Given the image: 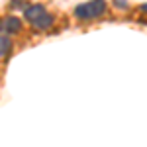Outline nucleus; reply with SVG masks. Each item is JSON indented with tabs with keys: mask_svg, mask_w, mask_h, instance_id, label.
<instances>
[{
	"mask_svg": "<svg viewBox=\"0 0 147 147\" xmlns=\"http://www.w3.org/2000/svg\"><path fill=\"white\" fill-rule=\"evenodd\" d=\"M34 26L37 28V30H47V28H51V26H53V16L45 12L39 20H35V22H34Z\"/></svg>",
	"mask_w": 147,
	"mask_h": 147,
	"instance_id": "20e7f679",
	"label": "nucleus"
},
{
	"mask_svg": "<svg viewBox=\"0 0 147 147\" xmlns=\"http://www.w3.org/2000/svg\"><path fill=\"white\" fill-rule=\"evenodd\" d=\"M104 12H106V0H90V2L79 4L75 8V16L80 20H92L102 16Z\"/></svg>",
	"mask_w": 147,
	"mask_h": 147,
	"instance_id": "f257e3e1",
	"label": "nucleus"
},
{
	"mask_svg": "<svg viewBox=\"0 0 147 147\" xmlns=\"http://www.w3.org/2000/svg\"><path fill=\"white\" fill-rule=\"evenodd\" d=\"M141 12H143V14H147V4H141Z\"/></svg>",
	"mask_w": 147,
	"mask_h": 147,
	"instance_id": "0eeeda50",
	"label": "nucleus"
},
{
	"mask_svg": "<svg viewBox=\"0 0 147 147\" xmlns=\"http://www.w3.org/2000/svg\"><path fill=\"white\" fill-rule=\"evenodd\" d=\"M0 30H2V22H0Z\"/></svg>",
	"mask_w": 147,
	"mask_h": 147,
	"instance_id": "6e6552de",
	"label": "nucleus"
},
{
	"mask_svg": "<svg viewBox=\"0 0 147 147\" xmlns=\"http://www.w3.org/2000/svg\"><path fill=\"white\" fill-rule=\"evenodd\" d=\"M24 12H26V18H28L30 22L34 24L35 20H39V18L45 14V8H43L41 4H34V6H28V8H26Z\"/></svg>",
	"mask_w": 147,
	"mask_h": 147,
	"instance_id": "f03ea898",
	"label": "nucleus"
},
{
	"mask_svg": "<svg viewBox=\"0 0 147 147\" xmlns=\"http://www.w3.org/2000/svg\"><path fill=\"white\" fill-rule=\"evenodd\" d=\"M10 47H12V43H10L8 37H0V57L6 55V53L10 51Z\"/></svg>",
	"mask_w": 147,
	"mask_h": 147,
	"instance_id": "39448f33",
	"label": "nucleus"
},
{
	"mask_svg": "<svg viewBox=\"0 0 147 147\" xmlns=\"http://www.w3.org/2000/svg\"><path fill=\"white\" fill-rule=\"evenodd\" d=\"M116 6H125V2L124 0H116Z\"/></svg>",
	"mask_w": 147,
	"mask_h": 147,
	"instance_id": "423d86ee",
	"label": "nucleus"
},
{
	"mask_svg": "<svg viewBox=\"0 0 147 147\" xmlns=\"http://www.w3.org/2000/svg\"><path fill=\"white\" fill-rule=\"evenodd\" d=\"M2 28L8 32V34H18L22 30V22L16 18V16H8L4 22H2Z\"/></svg>",
	"mask_w": 147,
	"mask_h": 147,
	"instance_id": "7ed1b4c3",
	"label": "nucleus"
}]
</instances>
